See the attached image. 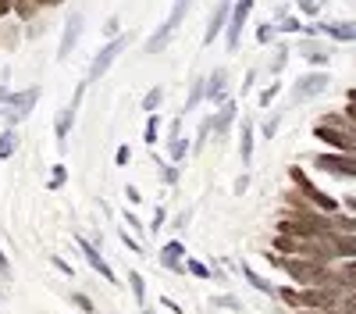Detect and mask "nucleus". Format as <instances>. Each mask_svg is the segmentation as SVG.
I'll use <instances>...</instances> for the list:
<instances>
[{"label":"nucleus","mask_w":356,"mask_h":314,"mask_svg":"<svg viewBox=\"0 0 356 314\" xmlns=\"http://www.w3.org/2000/svg\"><path fill=\"white\" fill-rule=\"evenodd\" d=\"M11 11V0H0V15H8Z\"/></svg>","instance_id":"nucleus-37"},{"label":"nucleus","mask_w":356,"mask_h":314,"mask_svg":"<svg viewBox=\"0 0 356 314\" xmlns=\"http://www.w3.org/2000/svg\"><path fill=\"white\" fill-rule=\"evenodd\" d=\"M157 139V118H150V125H146V143Z\"/></svg>","instance_id":"nucleus-28"},{"label":"nucleus","mask_w":356,"mask_h":314,"mask_svg":"<svg viewBox=\"0 0 356 314\" xmlns=\"http://www.w3.org/2000/svg\"><path fill=\"white\" fill-rule=\"evenodd\" d=\"M228 4H232V0H221V4H218V11H214V18H211V29H207L203 43H211V40L221 33V25H225V18H228Z\"/></svg>","instance_id":"nucleus-14"},{"label":"nucleus","mask_w":356,"mask_h":314,"mask_svg":"<svg viewBox=\"0 0 356 314\" xmlns=\"http://www.w3.org/2000/svg\"><path fill=\"white\" fill-rule=\"evenodd\" d=\"M243 161L246 164L253 161V129L250 125H243Z\"/></svg>","instance_id":"nucleus-19"},{"label":"nucleus","mask_w":356,"mask_h":314,"mask_svg":"<svg viewBox=\"0 0 356 314\" xmlns=\"http://www.w3.org/2000/svg\"><path fill=\"white\" fill-rule=\"evenodd\" d=\"M36 100H40V90H36V86H29V90L15 93V97L8 100V107H4V118H8V122H22V118H29V111L36 107Z\"/></svg>","instance_id":"nucleus-5"},{"label":"nucleus","mask_w":356,"mask_h":314,"mask_svg":"<svg viewBox=\"0 0 356 314\" xmlns=\"http://www.w3.org/2000/svg\"><path fill=\"white\" fill-rule=\"evenodd\" d=\"M11 272V265H8V257H4V250H0V275H8Z\"/></svg>","instance_id":"nucleus-33"},{"label":"nucleus","mask_w":356,"mask_h":314,"mask_svg":"<svg viewBox=\"0 0 356 314\" xmlns=\"http://www.w3.org/2000/svg\"><path fill=\"white\" fill-rule=\"evenodd\" d=\"M346 207H349V211L356 214V196H346Z\"/></svg>","instance_id":"nucleus-36"},{"label":"nucleus","mask_w":356,"mask_h":314,"mask_svg":"<svg viewBox=\"0 0 356 314\" xmlns=\"http://www.w3.org/2000/svg\"><path fill=\"white\" fill-rule=\"evenodd\" d=\"M79 33H82V15L75 11V15H68V22H65V40H61V50H57V57H68V54L75 50Z\"/></svg>","instance_id":"nucleus-9"},{"label":"nucleus","mask_w":356,"mask_h":314,"mask_svg":"<svg viewBox=\"0 0 356 314\" xmlns=\"http://www.w3.org/2000/svg\"><path fill=\"white\" fill-rule=\"evenodd\" d=\"M300 314H332V311H300Z\"/></svg>","instance_id":"nucleus-38"},{"label":"nucleus","mask_w":356,"mask_h":314,"mask_svg":"<svg viewBox=\"0 0 356 314\" xmlns=\"http://www.w3.org/2000/svg\"><path fill=\"white\" fill-rule=\"evenodd\" d=\"M15 147H18V136H15V132H4V136H0V157H11Z\"/></svg>","instance_id":"nucleus-18"},{"label":"nucleus","mask_w":356,"mask_h":314,"mask_svg":"<svg viewBox=\"0 0 356 314\" xmlns=\"http://www.w3.org/2000/svg\"><path fill=\"white\" fill-rule=\"evenodd\" d=\"M328 243H332V257H356V236L353 233H346V236L332 233Z\"/></svg>","instance_id":"nucleus-11"},{"label":"nucleus","mask_w":356,"mask_h":314,"mask_svg":"<svg viewBox=\"0 0 356 314\" xmlns=\"http://www.w3.org/2000/svg\"><path fill=\"white\" fill-rule=\"evenodd\" d=\"M129 282H132V293H136V300L143 304V297H146V282H143V275H139V272H132V275H129Z\"/></svg>","instance_id":"nucleus-21"},{"label":"nucleus","mask_w":356,"mask_h":314,"mask_svg":"<svg viewBox=\"0 0 356 314\" xmlns=\"http://www.w3.org/2000/svg\"><path fill=\"white\" fill-rule=\"evenodd\" d=\"M232 118H235V104L228 100V104H225V107L218 111V118H214V129H218V132H228V125H232Z\"/></svg>","instance_id":"nucleus-16"},{"label":"nucleus","mask_w":356,"mask_h":314,"mask_svg":"<svg viewBox=\"0 0 356 314\" xmlns=\"http://www.w3.org/2000/svg\"><path fill=\"white\" fill-rule=\"evenodd\" d=\"M68 129H72V111H61V118H57V125H54L57 139H65V136H68Z\"/></svg>","instance_id":"nucleus-20"},{"label":"nucleus","mask_w":356,"mask_h":314,"mask_svg":"<svg viewBox=\"0 0 356 314\" xmlns=\"http://www.w3.org/2000/svg\"><path fill=\"white\" fill-rule=\"evenodd\" d=\"M40 4H61V0H40Z\"/></svg>","instance_id":"nucleus-39"},{"label":"nucleus","mask_w":356,"mask_h":314,"mask_svg":"<svg viewBox=\"0 0 356 314\" xmlns=\"http://www.w3.org/2000/svg\"><path fill=\"white\" fill-rule=\"evenodd\" d=\"M161 97H164L161 90H150V93H146V100H143V107H146V111H154V107L161 104Z\"/></svg>","instance_id":"nucleus-22"},{"label":"nucleus","mask_w":356,"mask_h":314,"mask_svg":"<svg viewBox=\"0 0 356 314\" xmlns=\"http://www.w3.org/2000/svg\"><path fill=\"white\" fill-rule=\"evenodd\" d=\"M125 47H129V36H122V40L107 43V47H104V50H100V54L93 57V65H89V72H86V86H89V82H97V79H100V75H104V72H107V68L114 65V57L122 54Z\"/></svg>","instance_id":"nucleus-4"},{"label":"nucleus","mask_w":356,"mask_h":314,"mask_svg":"<svg viewBox=\"0 0 356 314\" xmlns=\"http://www.w3.org/2000/svg\"><path fill=\"white\" fill-rule=\"evenodd\" d=\"M300 8H303V15H317V0H300Z\"/></svg>","instance_id":"nucleus-26"},{"label":"nucleus","mask_w":356,"mask_h":314,"mask_svg":"<svg viewBox=\"0 0 356 314\" xmlns=\"http://www.w3.org/2000/svg\"><path fill=\"white\" fill-rule=\"evenodd\" d=\"M75 304H79V307H82V311H86V314H89V311H93V304H89V297H82V293H79V297H75Z\"/></svg>","instance_id":"nucleus-31"},{"label":"nucleus","mask_w":356,"mask_h":314,"mask_svg":"<svg viewBox=\"0 0 356 314\" xmlns=\"http://www.w3.org/2000/svg\"><path fill=\"white\" fill-rule=\"evenodd\" d=\"M324 86H328V75H324V72L303 75L300 82H296V90H292V100H307V97H317V93H324Z\"/></svg>","instance_id":"nucleus-7"},{"label":"nucleus","mask_w":356,"mask_h":314,"mask_svg":"<svg viewBox=\"0 0 356 314\" xmlns=\"http://www.w3.org/2000/svg\"><path fill=\"white\" fill-rule=\"evenodd\" d=\"M186 11H189V0H175V11L168 15V22L157 29V36L146 43V54H161L164 47H168V40L175 36V29L182 25V18H186Z\"/></svg>","instance_id":"nucleus-1"},{"label":"nucleus","mask_w":356,"mask_h":314,"mask_svg":"<svg viewBox=\"0 0 356 314\" xmlns=\"http://www.w3.org/2000/svg\"><path fill=\"white\" fill-rule=\"evenodd\" d=\"M307 61H310V65H324V61H328V54H321V50H310V57H307Z\"/></svg>","instance_id":"nucleus-27"},{"label":"nucleus","mask_w":356,"mask_h":314,"mask_svg":"<svg viewBox=\"0 0 356 314\" xmlns=\"http://www.w3.org/2000/svg\"><path fill=\"white\" fill-rule=\"evenodd\" d=\"M314 164H317L321 171H328V175L356 179V154H321Z\"/></svg>","instance_id":"nucleus-3"},{"label":"nucleus","mask_w":356,"mask_h":314,"mask_svg":"<svg viewBox=\"0 0 356 314\" xmlns=\"http://www.w3.org/2000/svg\"><path fill=\"white\" fill-rule=\"evenodd\" d=\"M178 257H182V243H168V246L161 250V261H164V268H171V272H182V268H186Z\"/></svg>","instance_id":"nucleus-13"},{"label":"nucleus","mask_w":356,"mask_h":314,"mask_svg":"<svg viewBox=\"0 0 356 314\" xmlns=\"http://www.w3.org/2000/svg\"><path fill=\"white\" fill-rule=\"evenodd\" d=\"M275 93H278V86H271V90H264V97H260V104H271V100H275Z\"/></svg>","instance_id":"nucleus-32"},{"label":"nucleus","mask_w":356,"mask_h":314,"mask_svg":"<svg viewBox=\"0 0 356 314\" xmlns=\"http://www.w3.org/2000/svg\"><path fill=\"white\" fill-rule=\"evenodd\" d=\"M11 8H18V15H22V18L33 15V4H29V0H18V4H11Z\"/></svg>","instance_id":"nucleus-25"},{"label":"nucleus","mask_w":356,"mask_h":314,"mask_svg":"<svg viewBox=\"0 0 356 314\" xmlns=\"http://www.w3.org/2000/svg\"><path fill=\"white\" fill-rule=\"evenodd\" d=\"M47 186H50V189H57V186H65V168H61V164L54 168V175H50V182H47Z\"/></svg>","instance_id":"nucleus-24"},{"label":"nucleus","mask_w":356,"mask_h":314,"mask_svg":"<svg viewBox=\"0 0 356 314\" xmlns=\"http://www.w3.org/2000/svg\"><path fill=\"white\" fill-rule=\"evenodd\" d=\"M186 268H189V272H193V275H200V278H203V275H207V265H200V261H189V265H186Z\"/></svg>","instance_id":"nucleus-29"},{"label":"nucleus","mask_w":356,"mask_h":314,"mask_svg":"<svg viewBox=\"0 0 356 314\" xmlns=\"http://www.w3.org/2000/svg\"><path fill=\"white\" fill-rule=\"evenodd\" d=\"M75 243L82 246V253H86V261H89V268H93V272H100V275H104L107 282H114V268H111V265L104 261V257H100V253H97L93 246L86 243V236H75Z\"/></svg>","instance_id":"nucleus-10"},{"label":"nucleus","mask_w":356,"mask_h":314,"mask_svg":"<svg viewBox=\"0 0 356 314\" xmlns=\"http://www.w3.org/2000/svg\"><path fill=\"white\" fill-rule=\"evenodd\" d=\"M289 171H292V182H296V186H300V189L307 193V200H310L314 207H321L324 214H335V211H339V200H332V196L324 193V189H317V186H314L307 175H303L300 168H289Z\"/></svg>","instance_id":"nucleus-2"},{"label":"nucleus","mask_w":356,"mask_h":314,"mask_svg":"<svg viewBox=\"0 0 356 314\" xmlns=\"http://www.w3.org/2000/svg\"><path fill=\"white\" fill-rule=\"evenodd\" d=\"M346 311H349V314H356V293H353V297H346Z\"/></svg>","instance_id":"nucleus-35"},{"label":"nucleus","mask_w":356,"mask_h":314,"mask_svg":"<svg viewBox=\"0 0 356 314\" xmlns=\"http://www.w3.org/2000/svg\"><path fill=\"white\" fill-rule=\"evenodd\" d=\"M339 272H342V278H346L349 285H356V261H349V265H342Z\"/></svg>","instance_id":"nucleus-23"},{"label":"nucleus","mask_w":356,"mask_h":314,"mask_svg":"<svg viewBox=\"0 0 356 314\" xmlns=\"http://www.w3.org/2000/svg\"><path fill=\"white\" fill-rule=\"evenodd\" d=\"M225 79H228L225 68H218V72L211 75V82H207V97H211V100H221V97H225Z\"/></svg>","instance_id":"nucleus-15"},{"label":"nucleus","mask_w":356,"mask_h":314,"mask_svg":"<svg viewBox=\"0 0 356 314\" xmlns=\"http://www.w3.org/2000/svg\"><path fill=\"white\" fill-rule=\"evenodd\" d=\"M296 282H303V285H314L317 278H321V272H324V265H317V261H307V257H303V261H278Z\"/></svg>","instance_id":"nucleus-6"},{"label":"nucleus","mask_w":356,"mask_h":314,"mask_svg":"<svg viewBox=\"0 0 356 314\" xmlns=\"http://www.w3.org/2000/svg\"><path fill=\"white\" fill-rule=\"evenodd\" d=\"M246 186H250V175H243L239 182H235V193H246Z\"/></svg>","instance_id":"nucleus-34"},{"label":"nucleus","mask_w":356,"mask_h":314,"mask_svg":"<svg viewBox=\"0 0 356 314\" xmlns=\"http://www.w3.org/2000/svg\"><path fill=\"white\" fill-rule=\"evenodd\" d=\"M250 11H253V0H239V4H235L232 22H228V47H239V36H243V25H246Z\"/></svg>","instance_id":"nucleus-8"},{"label":"nucleus","mask_w":356,"mask_h":314,"mask_svg":"<svg viewBox=\"0 0 356 314\" xmlns=\"http://www.w3.org/2000/svg\"><path fill=\"white\" fill-rule=\"evenodd\" d=\"M143 314H150V311H143Z\"/></svg>","instance_id":"nucleus-40"},{"label":"nucleus","mask_w":356,"mask_h":314,"mask_svg":"<svg viewBox=\"0 0 356 314\" xmlns=\"http://www.w3.org/2000/svg\"><path fill=\"white\" fill-rule=\"evenodd\" d=\"M349 100H353V104H349V111H346V114H349V122H353V125H356V90H353V93H349Z\"/></svg>","instance_id":"nucleus-30"},{"label":"nucleus","mask_w":356,"mask_h":314,"mask_svg":"<svg viewBox=\"0 0 356 314\" xmlns=\"http://www.w3.org/2000/svg\"><path fill=\"white\" fill-rule=\"evenodd\" d=\"M324 33H328L332 40H356V22H332V25H324Z\"/></svg>","instance_id":"nucleus-12"},{"label":"nucleus","mask_w":356,"mask_h":314,"mask_svg":"<svg viewBox=\"0 0 356 314\" xmlns=\"http://www.w3.org/2000/svg\"><path fill=\"white\" fill-rule=\"evenodd\" d=\"M243 275H246V282H250V285H257V290H260V293H275V290H271V282H267L264 275H257V272H253L250 265L243 268Z\"/></svg>","instance_id":"nucleus-17"}]
</instances>
